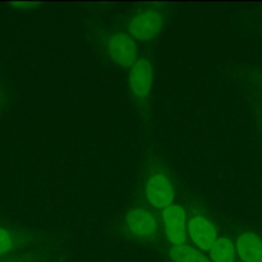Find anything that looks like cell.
<instances>
[{
  "label": "cell",
  "instance_id": "7",
  "mask_svg": "<svg viewBox=\"0 0 262 262\" xmlns=\"http://www.w3.org/2000/svg\"><path fill=\"white\" fill-rule=\"evenodd\" d=\"M127 224L130 232L140 237H147V235L154 234L158 228L152 215L142 209L132 210L127 216Z\"/></svg>",
  "mask_w": 262,
  "mask_h": 262
},
{
  "label": "cell",
  "instance_id": "5",
  "mask_svg": "<svg viewBox=\"0 0 262 262\" xmlns=\"http://www.w3.org/2000/svg\"><path fill=\"white\" fill-rule=\"evenodd\" d=\"M188 232L194 245L200 250L210 251L214 243L217 241V233L214 225L202 216H196L189 220Z\"/></svg>",
  "mask_w": 262,
  "mask_h": 262
},
{
  "label": "cell",
  "instance_id": "3",
  "mask_svg": "<svg viewBox=\"0 0 262 262\" xmlns=\"http://www.w3.org/2000/svg\"><path fill=\"white\" fill-rule=\"evenodd\" d=\"M147 200L152 206L159 209H166L171 206L174 201V189L170 182L163 174L151 177L146 187Z\"/></svg>",
  "mask_w": 262,
  "mask_h": 262
},
{
  "label": "cell",
  "instance_id": "9",
  "mask_svg": "<svg viewBox=\"0 0 262 262\" xmlns=\"http://www.w3.org/2000/svg\"><path fill=\"white\" fill-rule=\"evenodd\" d=\"M214 262H234V246L228 238H217L210 250Z\"/></svg>",
  "mask_w": 262,
  "mask_h": 262
},
{
  "label": "cell",
  "instance_id": "6",
  "mask_svg": "<svg viewBox=\"0 0 262 262\" xmlns=\"http://www.w3.org/2000/svg\"><path fill=\"white\" fill-rule=\"evenodd\" d=\"M130 89L138 99H146L152 83V67L145 59L138 60L132 67L129 74Z\"/></svg>",
  "mask_w": 262,
  "mask_h": 262
},
{
  "label": "cell",
  "instance_id": "1",
  "mask_svg": "<svg viewBox=\"0 0 262 262\" xmlns=\"http://www.w3.org/2000/svg\"><path fill=\"white\" fill-rule=\"evenodd\" d=\"M107 51L113 60L123 67H133L137 63L135 41L130 36L124 35V33H117L109 38Z\"/></svg>",
  "mask_w": 262,
  "mask_h": 262
},
{
  "label": "cell",
  "instance_id": "10",
  "mask_svg": "<svg viewBox=\"0 0 262 262\" xmlns=\"http://www.w3.org/2000/svg\"><path fill=\"white\" fill-rule=\"evenodd\" d=\"M170 257L174 262H210L206 256L189 246H174L170 250Z\"/></svg>",
  "mask_w": 262,
  "mask_h": 262
},
{
  "label": "cell",
  "instance_id": "4",
  "mask_svg": "<svg viewBox=\"0 0 262 262\" xmlns=\"http://www.w3.org/2000/svg\"><path fill=\"white\" fill-rule=\"evenodd\" d=\"M163 27V18L158 12H145L138 14L129 25V32L138 40H150L158 35Z\"/></svg>",
  "mask_w": 262,
  "mask_h": 262
},
{
  "label": "cell",
  "instance_id": "11",
  "mask_svg": "<svg viewBox=\"0 0 262 262\" xmlns=\"http://www.w3.org/2000/svg\"><path fill=\"white\" fill-rule=\"evenodd\" d=\"M13 248V238L7 229L0 228V256L5 255Z\"/></svg>",
  "mask_w": 262,
  "mask_h": 262
},
{
  "label": "cell",
  "instance_id": "8",
  "mask_svg": "<svg viewBox=\"0 0 262 262\" xmlns=\"http://www.w3.org/2000/svg\"><path fill=\"white\" fill-rule=\"evenodd\" d=\"M237 251L243 262H262V241L256 234L241 235L237 241Z\"/></svg>",
  "mask_w": 262,
  "mask_h": 262
},
{
  "label": "cell",
  "instance_id": "2",
  "mask_svg": "<svg viewBox=\"0 0 262 262\" xmlns=\"http://www.w3.org/2000/svg\"><path fill=\"white\" fill-rule=\"evenodd\" d=\"M168 239L173 245L181 246L186 241V212L179 205H171L163 211Z\"/></svg>",
  "mask_w": 262,
  "mask_h": 262
}]
</instances>
